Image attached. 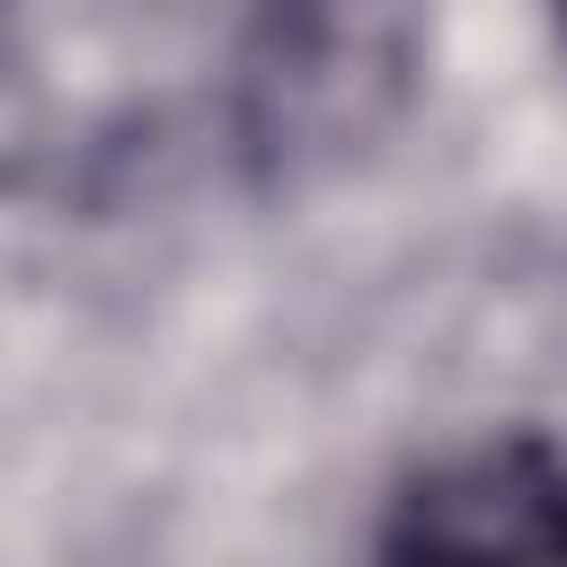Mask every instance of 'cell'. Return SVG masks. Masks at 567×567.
Instances as JSON below:
<instances>
[{
	"label": "cell",
	"mask_w": 567,
	"mask_h": 567,
	"mask_svg": "<svg viewBox=\"0 0 567 567\" xmlns=\"http://www.w3.org/2000/svg\"><path fill=\"white\" fill-rule=\"evenodd\" d=\"M416 80L408 0H257L230 62V142L257 186H301L363 151Z\"/></svg>",
	"instance_id": "1"
},
{
	"label": "cell",
	"mask_w": 567,
	"mask_h": 567,
	"mask_svg": "<svg viewBox=\"0 0 567 567\" xmlns=\"http://www.w3.org/2000/svg\"><path fill=\"white\" fill-rule=\"evenodd\" d=\"M372 567H567V443L505 425L434 452L390 487Z\"/></svg>",
	"instance_id": "2"
},
{
	"label": "cell",
	"mask_w": 567,
	"mask_h": 567,
	"mask_svg": "<svg viewBox=\"0 0 567 567\" xmlns=\"http://www.w3.org/2000/svg\"><path fill=\"white\" fill-rule=\"evenodd\" d=\"M558 18H567V0H558Z\"/></svg>",
	"instance_id": "3"
}]
</instances>
